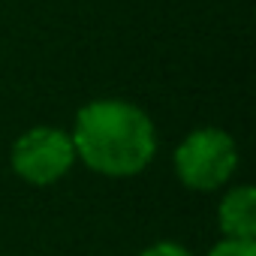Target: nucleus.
<instances>
[{
    "label": "nucleus",
    "mask_w": 256,
    "mask_h": 256,
    "mask_svg": "<svg viewBox=\"0 0 256 256\" xmlns=\"http://www.w3.org/2000/svg\"><path fill=\"white\" fill-rule=\"evenodd\" d=\"M70 136L76 157L108 178H130L157 154L151 118L126 100H94L82 106Z\"/></svg>",
    "instance_id": "obj_1"
},
{
    "label": "nucleus",
    "mask_w": 256,
    "mask_h": 256,
    "mask_svg": "<svg viewBox=\"0 0 256 256\" xmlns=\"http://www.w3.org/2000/svg\"><path fill=\"white\" fill-rule=\"evenodd\" d=\"M238 166V148L229 133L217 126L193 130L175 148V175L190 190H217L223 187Z\"/></svg>",
    "instance_id": "obj_2"
},
{
    "label": "nucleus",
    "mask_w": 256,
    "mask_h": 256,
    "mask_svg": "<svg viewBox=\"0 0 256 256\" xmlns=\"http://www.w3.org/2000/svg\"><path fill=\"white\" fill-rule=\"evenodd\" d=\"M72 136L58 126H34L12 145V169L34 187H48L60 181L76 163Z\"/></svg>",
    "instance_id": "obj_3"
},
{
    "label": "nucleus",
    "mask_w": 256,
    "mask_h": 256,
    "mask_svg": "<svg viewBox=\"0 0 256 256\" xmlns=\"http://www.w3.org/2000/svg\"><path fill=\"white\" fill-rule=\"evenodd\" d=\"M217 223L232 241H256V190L247 184L229 190L220 202Z\"/></svg>",
    "instance_id": "obj_4"
},
{
    "label": "nucleus",
    "mask_w": 256,
    "mask_h": 256,
    "mask_svg": "<svg viewBox=\"0 0 256 256\" xmlns=\"http://www.w3.org/2000/svg\"><path fill=\"white\" fill-rule=\"evenodd\" d=\"M208 256H256V241H232V238H223Z\"/></svg>",
    "instance_id": "obj_5"
},
{
    "label": "nucleus",
    "mask_w": 256,
    "mask_h": 256,
    "mask_svg": "<svg viewBox=\"0 0 256 256\" xmlns=\"http://www.w3.org/2000/svg\"><path fill=\"white\" fill-rule=\"evenodd\" d=\"M139 256H193L187 247H181V244H175V241H157V244H151L148 250H142Z\"/></svg>",
    "instance_id": "obj_6"
}]
</instances>
